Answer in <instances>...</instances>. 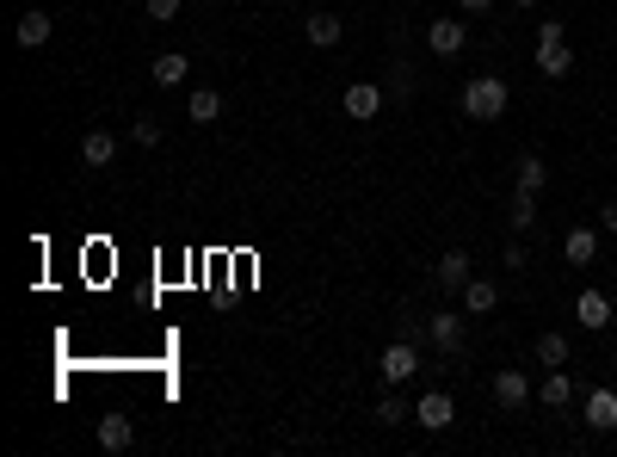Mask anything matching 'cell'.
<instances>
[{
    "mask_svg": "<svg viewBox=\"0 0 617 457\" xmlns=\"http://www.w3.org/2000/svg\"><path fill=\"white\" fill-rule=\"evenodd\" d=\"M112 155H118V136L112 130H87L81 136V167H112Z\"/></svg>",
    "mask_w": 617,
    "mask_h": 457,
    "instance_id": "2e32d148",
    "label": "cell"
},
{
    "mask_svg": "<svg viewBox=\"0 0 617 457\" xmlns=\"http://www.w3.org/2000/svg\"><path fill=\"white\" fill-rule=\"evenodd\" d=\"M494 402H500V408H525V402H531V377H525V371H500V377H494Z\"/></svg>",
    "mask_w": 617,
    "mask_h": 457,
    "instance_id": "e0dca14e",
    "label": "cell"
},
{
    "mask_svg": "<svg viewBox=\"0 0 617 457\" xmlns=\"http://www.w3.org/2000/svg\"><path fill=\"white\" fill-rule=\"evenodd\" d=\"M303 38H309L315 50H334V44L346 38V19H334V13H309V19H303Z\"/></svg>",
    "mask_w": 617,
    "mask_h": 457,
    "instance_id": "4fadbf2b",
    "label": "cell"
},
{
    "mask_svg": "<svg viewBox=\"0 0 617 457\" xmlns=\"http://www.w3.org/2000/svg\"><path fill=\"white\" fill-rule=\"evenodd\" d=\"M432 278H439L445 291H463L476 272H469V254H463V248H445V254H439V266H432Z\"/></svg>",
    "mask_w": 617,
    "mask_h": 457,
    "instance_id": "8fae6325",
    "label": "cell"
},
{
    "mask_svg": "<svg viewBox=\"0 0 617 457\" xmlns=\"http://www.w3.org/2000/svg\"><path fill=\"white\" fill-rule=\"evenodd\" d=\"M414 371H420V340H408V334L389 340L383 346V383H408Z\"/></svg>",
    "mask_w": 617,
    "mask_h": 457,
    "instance_id": "7a4b0ae2",
    "label": "cell"
},
{
    "mask_svg": "<svg viewBox=\"0 0 617 457\" xmlns=\"http://www.w3.org/2000/svg\"><path fill=\"white\" fill-rule=\"evenodd\" d=\"M463 44H469V25L463 19H432L426 25V50L432 56H463Z\"/></svg>",
    "mask_w": 617,
    "mask_h": 457,
    "instance_id": "3957f363",
    "label": "cell"
},
{
    "mask_svg": "<svg viewBox=\"0 0 617 457\" xmlns=\"http://www.w3.org/2000/svg\"><path fill=\"white\" fill-rule=\"evenodd\" d=\"M186 118H192V124H216V118H223V93H216V87H198V93L186 99Z\"/></svg>",
    "mask_w": 617,
    "mask_h": 457,
    "instance_id": "ffe728a7",
    "label": "cell"
},
{
    "mask_svg": "<svg viewBox=\"0 0 617 457\" xmlns=\"http://www.w3.org/2000/svg\"><path fill=\"white\" fill-rule=\"evenodd\" d=\"M531 353H537V365H568V334H537V346H531Z\"/></svg>",
    "mask_w": 617,
    "mask_h": 457,
    "instance_id": "44dd1931",
    "label": "cell"
},
{
    "mask_svg": "<svg viewBox=\"0 0 617 457\" xmlns=\"http://www.w3.org/2000/svg\"><path fill=\"white\" fill-rule=\"evenodd\" d=\"M574 315H580V328H587V334H605V328H611V297H605V291H580V297H574Z\"/></svg>",
    "mask_w": 617,
    "mask_h": 457,
    "instance_id": "52a82bcc",
    "label": "cell"
},
{
    "mask_svg": "<svg viewBox=\"0 0 617 457\" xmlns=\"http://www.w3.org/2000/svg\"><path fill=\"white\" fill-rule=\"evenodd\" d=\"M513 7H525V13H531V7H537V0H513Z\"/></svg>",
    "mask_w": 617,
    "mask_h": 457,
    "instance_id": "f546056e",
    "label": "cell"
},
{
    "mask_svg": "<svg viewBox=\"0 0 617 457\" xmlns=\"http://www.w3.org/2000/svg\"><path fill=\"white\" fill-rule=\"evenodd\" d=\"M463 13H494V0H457Z\"/></svg>",
    "mask_w": 617,
    "mask_h": 457,
    "instance_id": "f1b7e54d",
    "label": "cell"
},
{
    "mask_svg": "<svg viewBox=\"0 0 617 457\" xmlns=\"http://www.w3.org/2000/svg\"><path fill=\"white\" fill-rule=\"evenodd\" d=\"M506 105H513V93H506L500 75H476V81H463V118H476V124H500L506 118Z\"/></svg>",
    "mask_w": 617,
    "mask_h": 457,
    "instance_id": "6da1fadb",
    "label": "cell"
},
{
    "mask_svg": "<svg viewBox=\"0 0 617 457\" xmlns=\"http://www.w3.org/2000/svg\"><path fill=\"white\" fill-rule=\"evenodd\" d=\"M506 223H513V235H531L537 229V192H513V217Z\"/></svg>",
    "mask_w": 617,
    "mask_h": 457,
    "instance_id": "7402d4cb",
    "label": "cell"
},
{
    "mask_svg": "<svg viewBox=\"0 0 617 457\" xmlns=\"http://www.w3.org/2000/svg\"><path fill=\"white\" fill-rule=\"evenodd\" d=\"M142 13H149L155 25H173L179 19V0H142Z\"/></svg>",
    "mask_w": 617,
    "mask_h": 457,
    "instance_id": "d4e9b609",
    "label": "cell"
},
{
    "mask_svg": "<svg viewBox=\"0 0 617 457\" xmlns=\"http://www.w3.org/2000/svg\"><path fill=\"white\" fill-rule=\"evenodd\" d=\"M377 420H383V427H402V420H414V408H408L402 396H383V402H377Z\"/></svg>",
    "mask_w": 617,
    "mask_h": 457,
    "instance_id": "cb8c5ba5",
    "label": "cell"
},
{
    "mask_svg": "<svg viewBox=\"0 0 617 457\" xmlns=\"http://www.w3.org/2000/svg\"><path fill=\"white\" fill-rule=\"evenodd\" d=\"M50 31H56V19L31 7V13H25V19L13 25V38H19V50H44V44H50Z\"/></svg>",
    "mask_w": 617,
    "mask_h": 457,
    "instance_id": "7c38bea8",
    "label": "cell"
},
{
    "mask_svg": "<svg viewBox=\"0 0 617 457\" xmlns=\"http://www.w3.org/2000/svg\"><path fill=\"white\" fill-rule=\"evenodd\" d=\"M580 408H587V427H593V433H611V427H617V390H605V383H599V390H587V402H580Z\"/></svg>",
    "mask_w": 617,
    "mask_h": 457,
    "instance_id": "ba28073f",
    "label": "cell"
},
{
    "mask_svg": "<svg viewBox=\"0 0 617 457\" xmlns=\"http://www.w3.org/2000/svg\"><path fill=\"white\" fill-rule=\"evenodd\" d=\"M457 297H463L469 315H494V309H500V285H494V278H469Z\"/></svg>",
    "mask_w": 617,
    "mask_h": 457,
    "instance_id": "9a60e30c",
    "label": "cell"
},
{
    "mask_svg": "<svg viewBox=\"0 0 617 457\" xmlns=\"http://www.w3.org/2000/svg\"><path fill=\"white\" fill-rule=\"evenodd\" d=\"M537 402H543V408H568V402H574V377H568V371L556 365L550 377L537 383Z\"/></svg>",
    "mask_w": 617,
    "mask_h": 457,
    "instance_id": "d6986e66",
    "label": "cell"
},
{
    "mask_svg": "<svg viewBox=\"0 0 617 457\" xmlns=\"http://www.w3.org/2000/svg\"><path fill=\"white\" fill-rule=\"evenodd\" d=\"M599 235H605V229L574 223V229L562 235V254H568V266H593V260H599Z\"/></svg>",
    "mask_w": 617,
    "mask_h": 457,
    "instance_id": "5b68a950",
    "label": "cell"
},
{
    "mask_svg": "<svg viewBox=\"0 0 617 457\" xmlns=\"http://www.w3.org/2000/svg\"><path fill=\"white\" fill-rule=\"evenodd\" d=\"M432 346L439 353H463V315L457 309H432Z\"/></svg>",
    "mask_w": 617,
    "mask_h": 457,
    "instance_id": "30bf717a",
    "label": "cell"
},
{
    "mask_svg": "<svg viewBox=\"0 0 617 457\" xmlns=\"http://www.w3.org/2000/svg\"><path fill=\"white\" fill-rule=\"evenodd\" d=\"M155 87H186V75H192V62H186V50H167V56H155Z\"/></svg>",
    "mask_w": 617,
    "mask_h": 457,
    "instance_id": "ac0fdd59",
    "label": "cell"
},
{
    "mask_svg": "<svg viewBox=\"0 0 617 457\" xmlns=\"http://www.w3.org/2000/svg\"><path fill=\"white\" fill-rule=\"evenodd\" d=\"M136 445V420L130 414H105L99 420V451H130Z\"/></svg>",
    "mask_w": 617,
    "mask_h": 457,
    "instance_id": "5bb4252c",
    "label": "cell"
},
{
    "mask_svg": "<svg viewBox=\"0 0 617 457\" xmlns=\"http://www.w3.org/2000/svg\"><path fill=\"white\" fill-rule=\"evenodd\" d=\"M414 420H420V427H426V433H445V427H451V420H457V402H451L445 390H426V396L414 402Z\"/></svg>",
    "mask_w": 617,
    "mask_h": 457,
    "instance_id": "277c9868",
    "label": "cell"
},
{
    "mask_svg": "<svg viewBox=\"0 0 617 457\" xmlns=\"http://www.w3.org/2000/svg\"><path fill=\"white\" fill-rule=\"evenodd\" d=\"M599 229H605V235H617V198H605V204H599Z\"/></svg>",
    "mask_w": 617,
    "mask_h": 457,
    "instance_id": "83f0119b",
    "label": "cell"
},
{
    "mask_svg": "<svg viewBox=\"0 0 617 457\" xmlns=\"http://www.w3.org/2000/svg\"><path fill=\"white\" fill-rule=\"evenodd\" d=\"M340 105H346V118H383V87L377 81H352Z\"/></svg>",
    "mask_w": 617,
    "mask_h": 457,
    "instance_id": "8992f818",
    "label": "cell"
},
{
    "mask_svg": "<svg viewBox=\"0 0 617 457\" xmlns=\"http://www.w3.org/2000/svg\"><path fill=\"white\" fill-rule=\"evenodd\" d=\"M543 180H550V167H543L537 155H525L519 161V192H543Z\"/></svg>",
    "mask_w": 617,
    "mask_h": 457,
    "instance_id": "603a6c76",
    "label": "cell"
},
{
    "mask_svg": "<svg viewBox=\"0 0 617 457\" xmlns=\"http://www.w3.org/2000/svg\"><path fill=\"white\" fill-rule=\"evenodd\" d=\"M611 278H617V266H611Z\"/></svg>",
    "mask_w": 617,
    "mask_h": 457,
    "instance_id": "4dcf8cb0",
    "label": "cell"
},
{
    "mask_svg": "<svg viewBox=\"0 0 617 457\" xmlns=\"http://www.w3.org/2000/svg\"><path fill=\"white\" fill-rule=\"evenodd\" d=\"M537 44H568V25L562 19H543L537 25Z\"/></svg>",
    "mask_w": 617,
    "mask_h": 457,
    "instance_id": "484cf974",
    "label": "cell"
},
{
    "mask_svg": "<svg viewBox=\"0 0 617 457\" xmlns=\"http://www.w3.org/2000/svg\"><path fill=\"white\" fill-rule=\"evenodd\" d=\"M531 68L543 81H562L568 68H574V44H537V56H531Z\"/></svg>",
    "mask_w": 617,
    "mask_h": 457,
    "instance_id": "9c48e42d",
    "label": "cell"
},
{
    "mask_svg": "<svg viewBox=\"0 0 617 457\" xmlns=\"http://www.w3.org/2000/svg\"><path fill=\"white\" fill-rule=\"evenodd\" d=\"M136 143L155 149V143H161V124H155V118H136Z\"/></svg>",
    "mask_w": 617,
    "mask_h": 457,
    "instance_id": "4316f807",
    "label": "cell"
}]
</instances>
